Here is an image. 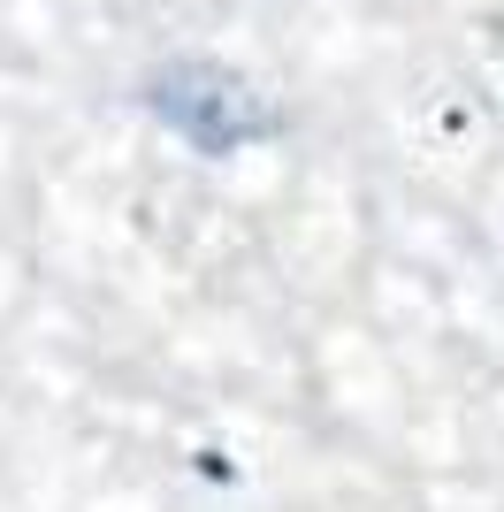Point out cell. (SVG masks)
Here are the masks:
<instances>
[{
	"mask_svg": "<svg viewBox=\"0 0 504 512\" xmlns=\"http://www.w3.org/2000/svg\"><path fill=\"white\" fill-rule=\"evenodd\" d=\"M138 100H146V115L168 138H184L199 161H230V153H252V146H268V138L291 130V115L275 107V92H260L245 69L207 62V54H176V62L146 69Z\"/></svg>",
	"mask_w": 504,
	"mask_h": 512,
	"instance_id": "obj_1",
	"label": "cell"
}]
</instances>
